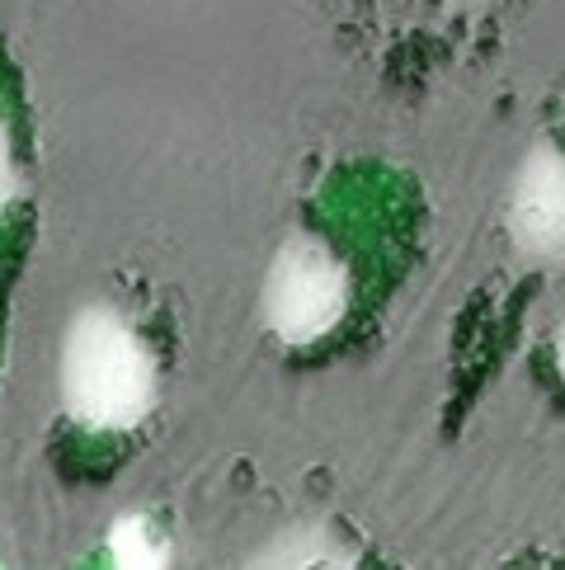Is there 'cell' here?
<instances>
[{"instance_id":"cell-3","label":"cell","mask_w":565,"mask_h":570,"mask_svg":"<svg viewBox=\"0 0 565 570\" xmlns=\"http://www.w3.org/2000/svg\"><path fill=\"white\" fill-rule=\"evenodd\" d=\"M509 232L518 250L537 259L565 255V156L556 147H537L523 160L509 198Z\"/></svg>"},{"instance_id":"cell-6","label":"cell","mask_w":565,"mask_h":570,"mask_svg":"<svg viewBox=\"0 0 565 570\" xmlns=\"http://www.w3.org/2000/svg\"><path fill=\"white\" fill-rule=\"evenodd\" d=\"M10 194H14V156H10V132L0 124V208L10 203Z\"/></svg>"},{"instance_id":"cell-2","label":"cell","mask_w":565,"mask_h":570,"mask_svg":"<svg viewBox=\"0 0 565 570\" xmlns=\"http://www.w3.org/2000/svg\"><path fill=\"white\" fill-rule=\"evenodd\" d=\"M349 307V274L320 240L297 236L278 250L265 278V321L278 340L311 344L330 335Z\"/></svg>"},{"instance_id":"cell-1","label":"cell","mask_w":565,"mask_h":570,"mask_svg":"<svg viewBox=\"0 0 565 570\" xmlns=\"http://www.w3.org/2000/svg\"><path fill=\"white\" fill-rule=\"evenodd\" d=\"M62 401L76 424L123 434L156 405V358L109 307H86L62 344Z\"/></svg>"},{"instance_id":"cell-4","label":"cell","mask_w":565,"mask_h":570,"mask_svg":"<svg viewBox=\"0 0 565 570\" xmlns=\"http://www.w3.org/2000/svg\"><path fill=\"white\" fill-rule=\"evenodd\" d=\"M259 566H349V552L320 528H293L259 557Z\"/></svg>"},{"instance_id":"cell-7","label":"cell","mask_w":565,"mask_h":570,"mask_svg":"<svg viewBox=\"0 0 565 570\" xmlns=\"http://www.w3.org/2000/svg\"><path fill=\"white\" fill-rule=\"evenodd\" d=\"M556 358H561V368H565V325H561V335H556Z\"/></svg>"},{"instance_id":"cell-5","label":"cell","mask_w":565,"mask_h":570,"mask_svg":"<svg viewBox=\"0 0 565 570\" xmlns=\"http://www.w3.org/2000/svg\"><path fill=\"white\" fill-rule=\"evenodd\" d=\"M109 557L123 570H147V566H166L170 547L160 542V533L147 519H118L109 533Z\"/></svg>"}]
</instances>
